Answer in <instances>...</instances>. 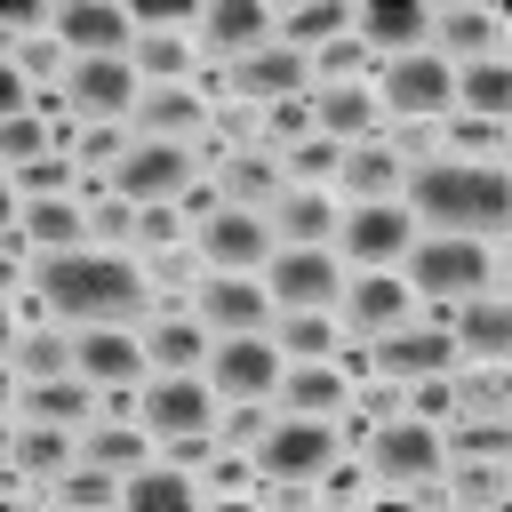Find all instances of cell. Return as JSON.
<instances>
[{
    "label": "cell",
    "mask_w": 512,
    "mask_h": 512,
    "mask_svg": "<svg viewBox=\"0 0 512 512\" xmlns=\"http://www.w3.org/2000/svg\"><path fill=\"white\" fill-rule=\"evenodd\" d=\"M432 56H440L448 72L496 56V16H480V8H448V16H432Z\"/></svg>",
    "instance_id": "obj_26"
},
{
    "label": "cell",
    "mask_w": 512,
    "mask_h": 512,
    "mask_svg": "<svg viewBox=\"0 0 512 512\" xmlns=\"http://www.w3.org/2000/svg\"><path fill=\"white\" fill-rule=\"evenodd\" d=\"M120 152H128L120 128H80V160H120Z\"/></svg>",
    "instance_id": "obj_55"
},
{
    "label": "cell",
    "mask_w": 512,
    "mask_h": 512,
    "mask_svg": "<svg viewBox=\"0 0 512 512\" xmlns=\"http://www.w3.org/2000/svg\"><path fill=\"white\" fill-rule=\"evenodd\" d=\"M24 232H32L40 248H96L88 208H72V200H24Z\"/></svg>",
    "instance_id": "obj_34"
},
{
    "label": "cell",
    "mask_w": 512,
    "mask_h": 512,
    "mask_svg": "<svg viewBox=\"0 0 512 512\" xmlns=\"http://www.w3.org/2000/svg\"><path fill=\"white\" fill-rule=\"evenodd\" d=\"M128 64H136V80H152V88H176V72L192 64V48H184L168 24H152V32L128 48Z\"/></svg>",
    "instance_id": "obj_35"
},
{
    "label": "cell",
    "mask_w": 512,
    "mask_h": 512,
    "mask_svg": "<svg viewBox=\"0 0 512 512\" xmlns=\"http://www.w3.org/2000/svg\"><path fill=\"white\" fill-rule=\"evenodd\" d=\"M16 416H48V424H88L96 416V392L88 384H64V376H32L24 392H16Z\"/></svg>",
    "instance_id": "obj_30"
},
{
    "label": "cell",
    "mask_w": 512,
    "mask_h": 512,
    "mask_svg": "<svg viewBox=\"0 0 512 512\" xmlns=\"http://www.w3.org/2000/svg\"><path fill=\"white\" fill-rule=\"evenodd\" d=\"M504 416H448V464H472V456H504Z\"/></svg>",
    "instance_id": "obj_42"
},
{
    "label": "cell",
    "mask_w": 512,
    "mask_h": 512,
    "mask_svg": "<svg viewBox=\"0 0 512 512\" xmlns=\"http://www.w3.org/2000/svg\"><path fill=\"white\" fill-rule=\"evenodd\" d=\"M208 344H216V328L192 312V320H152V336H144V352H152V368L160 376H184V368H200L208 360Z\"/></svg>",
    "instance_id": "obj_28"
},
{
    "label": "cell",
    "mask_w": 512,
    "mask_h": 512,
    "mask_svg": "<svg viewBox=\"0 0 512 512\" xmlns=\"http://www.w3.org/2000/svg\"><path fill=\"white\" fill-rule=\"evenodd\" d=\"M152 264H160V280H184L192 272V248H152Z\"/></svg>",
    "instance_id": "obj_61"
},
{
    "label": "cell",
    "mask_w": 512,
    "mask_h": 512,
    "mask_svg": "<svg viewBox=\"0 0 512 512\" xmlns=\"http://www.w3.org/2000/svg\"><path fill=\"white\" fill-rule=\"evenodd\" d=\"M344 368L336 360H296V368H280V384H272V408L280 416H336L344 408Z\"/></svg>",
    "instance_id": "obj_18"
},
{
    "label": "cell",
    "mask_w": 512,
    "mask_h": 512,
    "mask_svg": "<svg viewBox=\"0 0 512 512\" xmlns=\"http://www.w3.org/2000/svg\"><path fill=\"white\" fill-rule=\"evenodd\" d=\"M120 496H128V504H200V488H192V472H184V464H176V472L136 464V472H120Z\"/></svg>",
    "instance_id": "obj_39"
},
{
    "label": "cell",
    "mask_w": 512,
    "mask_h": 512,
    "mask_svg": "<svg viewBox=\"0 0 512 512\" xmlns=\"http://www.w3.org/2000/svg\"><path fill=\"white\" fill-rule=\"evenodd\" d=\"M496 496H504L496 456H472V464H456V472H448V504H496Z\"/></svg>",
    "instance_id": "obj_46"
},
{
    "label": "cell",
    "mask_w": 512,
    "mask_h": 512,
    "mask_svg": "<svg viewBox=\"0 0 512 512\" xmlns=\"http://www.w3.org/2000/svg\"><path fill=\"white\" fill-rule=\"evenodd\" d=\"M192 256L216 264V272H256V264L280 256V240H272V224H264L256 208H216V216L192 232Z\"/></svg>",
    "instance_id": "obj_9"
},
{
    "label": "cell",
    "mask_w": 512,
    "mask_h": 512,
    "mask_svg": "<svg viewBox=\"0 0 512 512\" xmlns=\"http://www.w3.org/2000/svg\"><path fill=\"white\" fill-rule=\"evenodd\" d=\"M40 296L48 312L64 320H152V288L128 256H104V248H48L40 256Z\"/></svg>",
    "instance_id": "obj_1"
},
{
    "label": "cell",
    "mask_w": 512,
    "mask_h": 512,
    "mask_svg": "<svg viewBox=\"0 0 512 512\" xmlns=\"http://www.w3.org/2000/svg\"><path fill=\"white\" fill-rule=\"evenodd\" d=\"M400 192L432 232H464V240H488L512 216V184L488 160H424V168H408Z\"/></svg>",
    "instance_id": "obj_2"
},
{
    "label": "cell",
    "mask_w": 512,
    "mask_h": 512,
    "mask_svg": "<svg viewBox=\"0 0 512 512\" xmlns=\"http://www.w3.org/2000/svg\"><path fill=\"white\" fill-rule=\"evenodd\" d=\"M144 360H152V352H144V344H128L120 328H104V320L72 336V368H80V376H96V384H136V376H144Z\"/></svg>",
    "instance_id": "obj_21"
},
{
    "label": "cell",
    "mask_w": 512,
    "mask_h": 512,
    "mask_svg": "<svg viewBox=\"0 0 512 512\" xmlns=\"http://www.w3.org/2000/svg\"><path fill=\"white\" fill-rule=\"evenodd\" d=\"M136 424L152 440H184V432H216V384L200 368L184 376H160V384H136Z\"/></svg>",
    "instance_id": "obj_5"
},
{
    "label": "cell",
    "mask_w": 512,
    "mask_h": 512,
    "mask_svg": "<svg viewBox=\"0 0 512 512\" xmlns=\"http://www.w3.org/2000/svg\"><path fill=\"white\" fill-rule=\"evenodd\" d=\"M280 192H288V160H280V152H256V144H248V152L224 168V200H232V208L272 216V200H280Z\"/></svg>",
    "instance_id": "obj_25"
},
{
    "label": "cell",
    "mask_w": 512,
    "mask_h": 512,
    "mask_svg": "<svg viewBox=\"0 0 512 512\" xmlns=\"http://www.w3.org/2000/svg\"><path fill=\"white\" fill-rule=\"evenodd\" d=\"M336 248L360 256V264H376V272H392V264L416 248V224H408V208H392V200H360V208L336 224Z\"/></svg>",
    "instance_id": "obj_14"
},
{
    "label": "cell",
    "mask_w": 512,
    "mask_h": 512,
    "mask_svg": "<svg viewBox=\"0 0 512 512\" xmlns=\"http://www.w3.org/2000/svg\"><path fill=\"white\" fill-rule=\"evenodd\" d=\"M72 184H80V176H72V160H64V152H40V160H24V168H16V192H24V200H64Z\"/></svg>",
    "instance_id": "obj_44"
},
{
    "label": "cell",
    "mask_w": 512,
    "mask_h": 512,
    "mask_svg": "<svg viewBox=\"0 0 512 512\" xmlns=\"http://www.w3.org/2000/svg\"><path fill=\"white\" fill-rule=\"evenodd\" d=\"M128 128H136V136H160V144H184L192 128H208V112H200L192 88H144L136 112H128Z\"/></svg>",
    "instance_id": "obj_23"
},
{
    "label": "cell",
    "mask_w": 512,
    "mask_h": 512,
    "mask_svg": "<svg viewBox=\"0 0 512 512\" xmlns=\"http://www.w3.org/2000/svg\"><path fill=\"white\" fill-rule=\"evenodd\" d=\"M440 328H448L456 344H472V352H504V344H512V312H504L496 296H456V304H440Z\"/></svg>",
    "instance_id": "obj_27"
},
{
    "label": "cell",
    "mask_w": 512,
    "mask_h": 512,
    "mask_svg": "<svg viewBox=\"0 0 512 512\" xmlns=\"http://www.w3.org/2000/svg\"><path fill=\"white\" fill-rule=\"evenodd\" d=\"M40 144H48V128H40V120H32V112H16V120H8V128H0V152H8V160H16V168H24V160H40Z\"/></svg>",
    "instance_id": "obj_51"
},
{
    "label": "cell",
    "mask_w": 512,
    "mask_h": 512,
    "mask_svg": "<svg viewBox=\"0 0 512 512\" xmlns=\"http://www.w3.org/2000/svg\"><path fill=\"white\" fill-rule=\"evenodd\" d=\"M80 456H88V464H104V472H136L152 448H144V424L112 416V424H80Z\"/></svg>",
    "instance_id": "obj_32"
},
{
    "label": "cell",
    "mask_w": 512,
    "mask_h": 512,
    "mask_svg": "<svg viewBox=\"0 0 512 512\" xmlns=\"http://www.w3.org/2000/svg\"><path fill=\"white\" fill-rule=\"evenodd\" d=\"M88 232H96V248H136V240H144V208L120 200V192H104V200L88 208Z\"/></svg>",
    "instance_id": "obj_41"
},
{
    "label": "cell",
    "mask_w": 512,
    "mask_h": 512,
    "mask_svg": "<svg viewBox=\"0 0 512 512\" xmlns=\"http://www.w3.org/2000/svg\"><path fill=\"white\" fill-rule=\"evenodd\" d=\"M56 40L80 48V56H120L128 48V16L104 8V0H64L56 8Z\"/></svg>",
    "instance_id": "obj_22"
},
{
    "label": "cell",
    "mask_w": 512,
    "mask_h": 512,
    "mask_svg": "<svg viewBox=\"0 0 512 512\" xmlns=\"http://www.w3.org/2000/svg\"><path fill=\"white\" fill-rule=\"evenodd\" d=\"M336 184H344V192H360V200H392V192L408 184V168H400L384 144H352V152H344V168H336Z\"/></svg>",
    "instance_id": "obj_31"
},
{
    "label": "cell",
    "mask_w": 512,
    "mask_h": 512,
    "mask_svg": "<svg viewBox=\"0 0 512 512\" xmlns=\"http://www.w3.org/2000/svg\"><path fill=\"white\" fill-rule=\"evenodd\" d=\"M280 160H288V184H328V176L344 168V144L312 128V136H296V144H288Z\"/></svg>",
    "instance_id": "obj_40"
},
{
    "label": "cell",
    "mask_w": 512,
    "mask_h": 512,
    "mask_svg": "<svg viewBox=\"0 0 512 512\" xmlns=\"http://www.w3.org/2000/svg\"><path fill=\"white\" fill-rule=\"evenodd\" d=\"M240 480H248L240 456H208V488H240Z\"/></svg>",
    "instance_id": "obj_60"
},
{
    "label": "cell",
    "mask_w": 512,
    "mask_h": 512,
    "mask_svg": "<svg viewBox=\"0 0 512 512\" xmlns=\"http://www.w3.org/2000/svg\"><path fill=\"white\" fill-rule=\"evenodd\" d=\"M376 144L400 160V168H424V160H440V136L424 128V120H400V128H376Z\"/></svg>",
    "instance_id": "obj_47"
},
{
    "label": "cell",
    "mask_w": 512,
    "mask_h": 512,
    "mask_svg": "<svg viewBox=\"0 0 512 512\" xmlns=\"http://www.w3.org/2000/svg\"><path fill=\"white\" fill-rule=\"evenodd\" d=\"M200 376L216 384V400H272V384H280V344H272V328H264V336H216L208 360H200Z\"/></svg>",
    "instance_id": "obj_8"
},
{
    "label": "cell",
    "mask_w": 512,
    "mask_h": 512,
    "mask_svg": "<svg viewBox=\"0 0 512 512\" xmlns=\"http://www.w3.org/2000/svg\"><path fill=\"white\" fill-rule=\"evenodd\" d=\"M192 312H200L216 336H264V328H272V288H256V280H240V272H208V280L192 288Z\"/></svg>",
    "instance_id": "obj_15"
},
{
    "label": "cell",
    "mask_w": 512,
    "mask_h": 512,
    "mask_svg": "<svg viewBox=\"0 0 512 512\" xmlns=\"http://www.w3.org/2000/svg\"><path fill=\"white\" fill-rule=\"evenodd\" d=\"M272 344L288 360H336V320L328 312H288V320H272Z\"/></svg>",
    "instance_id": "obj_37"
},
{
    "label": "cell",
    "mask_w": 512,
    "mask_h": 512,
    "mask_svg": "<svg viewBox=\"0 0 512 512\" xmlns=\"http://www.w3.org/2000/svg\"><path fill=\"white\" fill-rule=\"evenodd\" d=\"M136 248H176V216L168 208H144V240Z\"/></svg>",
    "instance_id": "obj_59"
},
{
    "label": "cell",
    "mask_w": 512,
    "mask_h": 512,
    "mask_svg": "<svg viewBox=\"0 0 512 512\" xmlns=\"http://www.w3.org/2000/svg\"><path fill=\"white\" fill-rule=\"evenodd\" d=\"M272 424H280V408H264V400H240V408H232L216 432H224V448H256Z\"/></svg>",
    "instance_id": "obj_49"
},
{
    "label": "cell",
    "mask_w": 512,
    "mask_h": 512,
    "mask_svg": "<svg viewBox=\"0 0 512 512\" xmlns=\"http://www.w3.org/2000/svg\"><path fill=\"white\" fill-rule=\"evenodd\" d=\"M176 208H184L192 224H208V216H216V208H232V200H224L216 184H184V192H176Z\"/></svg>",
    "instance_id": "obj_54"
},
{
    "label": "cell",
    "mask_w": 512,
    "mask_h": 512,
    "mask_svg": "<svg viewBox=\"0 0 512 512\" xmlns=\"http://www.w3.org/2000/svg\"><path fill=\"white\" fill-rule=\"evenodd\" d=\"M376 72H384V104H392L400 120H424V112H440V104L456 96V72H448L432 48H416V56H384Z\"/></svg>",
    "instance_id": "obj_16"
},
{
    "label": "cell",
    "mask_w": 512,
    "mask_h": 512,
    "mask_svg": "<svg viewBox=\"0 0 512 512\" xmlns=\"http://www.w3.org/2000/svg\"><path fill=\"white\" fill-rule=\"evenodd\" d=\"M360 64H368V48H360V40H344V32L320 48V72H328V88H336V80H352Z\"/></svg>",
    "instance_id": "obj_53"
},
{
    "label": "cell",
    "mask_w": 512,
    "mask_h": 512,
    "mask_svg": "<svg viewBox=\"0 0 512 512\" xmlns=\"http://www.w3.org/2000/svg\"><path fill=\"white\" fill-rule=\"evenodd\" d=\"M456 96H464V112L496 120V112L512 104V72H504L496 56H480V64H456Z\"/></svg>",
    "instance_id": "obj_36"
},
{
    "label": "cell",
    "mask_w": 512,
    "mask_h": 512,
    "mask_svg": "<svg viewBox=\"0 0 512 512\" xmlns=\"http://www.w3.org/2000/svg\"><path fill=\"white\" fill-rule=\"evenodd\" d=\"M296 136H312V104L304 96H288V104L264 112V144H296Z\"/></svg>",
    "instance_id": "obj_50"
},
{
    "label": "cell",
    "mask_w": 512,
    "mask_h": 512,
    "mask_svg": "<svg viewBox=\"0 0 512 512\" xmlns=\"http://www.w3.org/2000/svg\"><path fill=\"white\" fill-rule=\"evenodd\" d=\"M360 24H368V48H384V56H416V40H432V16L408 8V0H392V8L376 0Z\"/></svg>",
    "instance_id": "obj_33"
},
{
    "label": "cell",
    "mask_w": 512,
    "mask_h": 512,
    "mask_svg": "<svg viewBox=\"0 0 512 512\" xmlns=\"http://www.w3.org/2000/svg\"><path fill=\"white\" fill-rule=\"evenodd\" d=\"M312 128L336 136V144H368V136H376V96L352 88V80H336V88L312 96Z\"/></svg>",
    "instance_id": "obj_24"
},
{
    "label": "cell",
    "mask_w": 512,
    "mask_h": 512,
    "mask_svg": "<svg viewBox=\"0 0 512 512\" xmlns=\"http://www.w3.org/2000/svg\"><path fill=\"white\" fill-rule=\"evenodd\" d=\"M264 40H272V8H264V0H216V8L200 16V48H208V56H232V64H240V56L264 48Z\"/></svg>",
    "instance_id": "obj_19"
},
{
    "label": "cell",
    "mask_w": 512,
    "mask_h": 512,
    "mask_svg": "<svg viewBox=\"0 0 512 512\" xmlns=\"http://www.w3.org/2000/svg\"><path fill=\"white\" fill-rule=\"evenodd\" d=\"M496 144H504V128H496V120H480V112H456V120H448V152H440V160H488Z\"/></svg>",
    "instance_id": "obj_45"
},
{
    "label": "cell",
    "mask_w": 512,
    "mask_h": 512,
    "mask_svg": "<svg viewBox=\"0 0 512 512\" xmlns=\"http://www.w3.org/2000/svg\"><path fill=\"white\" fill-rule=\"evenodd\" d=\"M304 88H312V56L288 48V40H264V48H248V56L232 64V96H240V104H288V96H304Z\"/></svg>",
    "instance_id": "obj_13"
},
{
    "label": "cell",
    "mask_w": 512,
    "mask_h": 512,
    "mask_svg": "<svg viewBox=\"0 0 512 512\" xmlns=\"http://www.w3.org/2000/svg\"><path fill=\"white\" fill-rule=\"evenodd\" d=\"M264 224H272L280 248H336V224H344V216H336L328 192H280Z\"/></svg>",
    "instance_id": "obj_20"
},
{
    "label": "cell",
    "mask_w": 512,
    "mask_h": 512,
    "mask_svg": "<svg viewBox=\"0 0 512 512\" xmlns=\"http://www.w3.org/2000/svg\"><path fill=\"white\" fill-rule=\"evenodd\" d=\"M264 288L288 312H336L344 304V256H328V248H280L264 264Z\"/></svg>",
    "instance_id": "obj_7"
},
{
    "label": "cell",
    "mask_w": 512,
    "mask_h": 512,
    "mask_svg": "<svg viewBox=\"0 0 512 512\" xmlns=\"http://www.w3.org/2000/svg\"><path fill=\"white\" fill-rule=\"evenodd\" d=\"M368 368L376 376H392V384H408V376H440V368H456V336L440 328V320H400V328H384V336H368Z\"/></svg>",
    "instance_id": "obj_11"
},
{
    "label": "cell",
    "mask_w": 512,
    "mask_h": 512,
    "mask_svg": "<svg viewBox=\"0 0 512 512\" xmlns=\"http://www.w3.org/2000/svg\"><path fill=\"white\" fill-rule=\"evenodd\" d=\"M336 32H344V8H336V0H312V8H296V16H288V48H312V40L328 48Z\"/></svg>",
    "instance_id": "obj_48"
},
{
    "label": "cell",
    "mask_w": 512,
    "mask_h": 512,
    "mask_svg": "<svg viewBox=\"0 0 512 512\" xmlns=\"http://www.w3.org/2000/svg\"><path fill=\"white\" fill-rule=\"evenodd\" d=\"M168 456L192 472V464H208V456H216V432H184V440H168Z\"/></svg>",
    "instance_id": "obj_56"
},
{
    "label": "cell",
    "mask_w": 512,
    "mask_h": 512,
    "mask_svg": "<svg viewBox=\"0 0 512 512\" xmlns=\"http://www.w3.org/2000/svg\"><path fill=\"white\" fill-rule=\"evenodd\" d=\"M360 488H368V472H352V464H328V472H320V496H336V504L360 496Z\"/></svg>",
    "instance_id": "obj_57"
},
{
    "label": "cell",
    "mask_w": 512,
    "mask_h": 512,
    "mask_svg": "<svg viewBox=\"0 0 512 512\" xmlns=\"http://www.w3.org/2000/svg\"><path fill=\"white\" fill-rule=\"evenodd\" d=\"M448 400H456V416H504V376H488V368H448Z\"/></svg>",
    "instance_id": "obj_43"
},
{
    "label": "cell",
    "mask_w": 512,
    "mask_h": 512,
    "mask_svg": "<svg viewBox=\"0 0 512 512\" xmlns=\"http://www.w3.org/2000/svg\"><path fill=\"white\" fill-rule=\"evenodd\" d=\"M8 360H16V376L32 384V376H64V368H72V344H64L56 328H16Z\"/></svg>",
    "instance_id": "obj_38"
},
{
    "label": "cell",
    "mask_w": 512,
    "mask_h": 512,
    "mask_svg": "<svg viewBox=\"0 0 512 512\" xmlns=\"http://www.w3.org/2000/svg\"><path fill=\"white\" fill-rule=\"evenodd\" d=\"M136 64L128 56H72L64 64V104L88 112V120H128L136 112Z\"/></svg>",
    "instance_id": "obj_10"
},
{
    "label": "cell",
    "mask_w": 512,
    "mask_h": 512,
    "mask_svg": "<svg viewBox=\"0 0 512 512\" xmlns=\"http://www.w3.org/2000/svg\"><path fill=\"white\" fill-rule=\"evenodd\" d=\"M56 56H64V40H24V48H16L24 72H56Z\"/></svg>",
    "instance_id": "obj_58"
},
{
    "label": "cell",
    "mask_w": 512,
    "mask_h": 512,
    "mask_svg": "<svg viewBox=\"0 0 512 512\" xmlns=\"http://www.w3.org/2000/svg\"><path fill=\"white\" fill-rule=\"evenodd\" d=\"M408 384H416L408 408H416L424 424H432V416H456V400H448V368H440V376H408Z\"/></svg>",
    "instance_id": "obj_52"
},
{
    "label": "cell",
    "mask_w": 512,
    "mask_h": 512,
    "mask_svg": "<svg viewBox=\"0 0 512 512\" xmlns=\"http://www.w3.org/2000/svg\"><path fill=\"white\" fill-rule=\"evenodd\" d=\"M360 456H368V480L376 488H408V480H424L440 464V440L424 432V416H384Z\"/></svg>",
    "instance_id": "obj_12"
},
{
    "label": "cell",
    "mask_w": 512,
    "mask_h": 512,
    "mask_svg": "<svg viewBox=\"0 0 512 512\" xmlns=\"http://www.w3.org/2000/svg\"><path fill=\"white\" fill-rule=\"evenodd\" d=\"M120 200H136V208H160V200H176L184 184H192V152L184 144H160V136H136L120 160H112V176H104Z\"/></svg>",
    "instance_id": "obj_6"
},
{
    "label": "cell",
    "mask_w": 512,
    "mask_h": 512,
    "mask_svg": "<svg viewBox=\"0 0 512 512\" xmlns=\"http://www.w3.org/2000/svg\"><path fill=\"white\" fill-rule=\"evenodd\" d=\"M336 312H344L336 328H352V336H384V328H400L416 304H408V280L368 272V280H344V304H336Z\"/></svg>",
    "instance_id": "obj_17"
},
{
    "label": "cell",
    "mask_w": 512,
    "mask_h": 512,
    "mask_svg": "<svg viewBox=\"0 0 512 512\" xmlns=\"http://www.w3.org/2000/svg\"><path fill=\"white\" fill-rule=\"evenodd\" d=\"M400 264H408V288H424V296H440V304L488 296V272H496V256H488L480 240H464V232H432V240H416Z\"/></svg>",
    "instance_id": "obj_3"
},
{
    "label": "cell",
    "mask_w": 512,
    "mask_h": 512,
    "mask_svg": "<svg viewBox=\"0 0 512 512\" xmlns=\"http://www.w3.org/2000/svg\"><path fill=\"white\" fill-rule=\"evenodd\" d=\"M248 456H256V472H264V480H320V472L344 456V440H336V424H328V416H280Z\"/></svg>",
    "instance_id": "obj_4"
},
{
    "label": "cell",
    "mask_w": 512,
    "mask_h": 512,
    "mask_svg": "<svg viewBox=\"0 0 512 512\" xmlns=\"http://www.w3.org/2000/svg\"><path fill=\"white\" fill-rule=\"evenodd\" d=\"M72 456H80V432H72V424H48V416H16V464H24L32 480L64 472Z\"/></svg>",
    "instance_id": "obj_29"
}]
</instances>
